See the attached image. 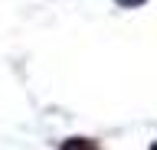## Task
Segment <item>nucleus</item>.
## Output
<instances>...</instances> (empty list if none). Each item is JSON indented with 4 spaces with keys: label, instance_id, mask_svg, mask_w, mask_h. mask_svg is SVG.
I'll return each mask as SVG.
<instances>
[{
    "label": "nucleus",
    "instance_id": "7ed1b4c3",
    "mask_svg": "<svg viewBox=\"0 0 157 150\" xmlns=\"http://www.w3.org/2000/svg\"><path fill=\"white\" fill-rule=\"evenodd\" d=\"M151 150H157V144H154V147H151Z\"/></svg>",
    "mask_w": 157,
    "mask_h": 150
},
{
    "label": "nucleus",
    "instance_id": "f03ea898",
    "mask_svg": "<svg viewBox=\"0 0 157 150\" xmlns=\"http://www.w3.org/2000/svg\"><path fill=\"white\" fill-rule=\"evenodd\" d=\"M121 7H137V3H144V0H118Z\"/></svg>",
    "mask_w": 157,
    "mask_h": 150
},
{
    "label": "nucleus",
    "instance_id": "f257e3e1",
    "mask_svg": "<svg viewBox=\"0 0 157 150\" xmlns=\"http://www.w3.org/2000/svg\"><path fill=\"white\" fill-rule=\"evenodd\" d=\"M59 150H95V144H92V140H85V137H72V140H66Z\"/></svg>",
    "mask_w": 157,
    "mask_h": 150
}]
</instances>
